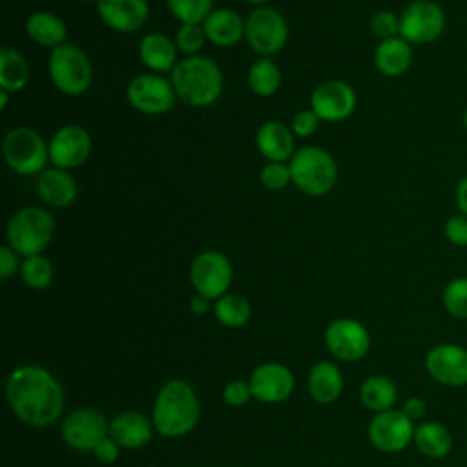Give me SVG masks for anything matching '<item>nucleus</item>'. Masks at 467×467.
I'll list each match as a JSON object with an SVG mask.
<instances>
[{"instance_id": "nucleus-28", "label": "nucleus", "mask_w": 467, "mask_h": 467, "mask_svg": "<svg viewBox=\"0 0 467 467\" xmlns=\"http://www.w3.org/2000/svg\"><path fill=\"white\" fill-rule=\"evenodd\" d=\"M29 62L15 47L4 46L0 49V89L7 93L22 91L29 82Z\"/></svg>"}, {"instance_id": "nucleus-30", "label": "nucleus", "mask_w": 467, "mask_h": 467, "mask_svg": "<svg viewBox=\"0 0 467 467\" xmlns=\"http://www.w3.org/2000/svg\"><path fill=\"white\" fill-rule=\"evenodd\" d=\"M414 443L427 458H443L452 447L451 432L438 421H423L414 431Z\"/></svg>"}, {"instance_id": "nucleus-17", "label": "nucleus", "mask_w": 467, "mask_h": 467, "mask_svg": "<svg viewBox=\"0 0 467 467\" xmlns=\"http://www.w3.org/2000/svg\"><path fill=\"white\" fill-rule=\"evenodd\" d=\"M425 368L441 385H467V348L456 343L436 345L425 356Z\"/></svg>"}, {"instance_id": "nucleus-5", "label": "nucleus", "mask_w": 467, "mask_h": 467, "mask_svg": "<svg viewBox=\"0 0 467 467\" xmlns=\"http://www.w3.org/2000/svg\"><path fill=\"white\" fill-rule=\"evenodd\" d=\"M292 184L308 197H323L337 182V162L325 148L303 146L288 161Z\"/></svg>"}, {"instance_id": "nucleus-29", "label": "nucleus", "mask_w": 467, "mask_h": 467, "mask_svg": "<svg viewBox=\"0 0 467 467\" xmlns=\"http://www.w3.org/2000/svg\"><path fill=\"white\" fill-rule=\"evenodd\" d=\"M246 84L257 97H272L281 88V69L270 57H257L246 71Z\"/></svg>"}, {"instance_id": "nucleus-14", "label": "nucleus", "mask_w": 467, "mask_h": 467, "mask_svg": "<svg viewBox=\"0 0 467 467\" xmlns=\"http://www.w3.org/2000/svg\"><path fill=\"white\" fill-rule=\"evenodd\" d=\"M49 162L62 170L82 166L91 155V135L80 124L60 126L47 140Z\"/></svg>"}, {"instance_id": "nucleus-12", "label": "nucleus", "mask_w": 467, "mask_h": 467, "mask_svg": "<svg viewBox=\"0 0 467 467\" xmlns=\"http://www.w3.org/2000/svg\"><path fill=\"white\" fill-rule=\"evenodd\" d=\"M358 106L354 88L339 78L319 82L310 93V109L321 122H341L348 119Z\"/></svg>"}, {"instance_id": "nucleus-23", "label": "nucleus", "mask_w": 467, "mask_h": 467, "mask_svg": "<svg viewBox=\"0 0 467 467\" xmlns=\"http://www.w3.org/2000/svg\"><path fill=\"white\" fill-rule=\"evenodd\" d=\"M202 27L206 40L217 47H232L244 38V18L228 7H215Z\"/></svg>"}, {"instance_id": "nucleus-27", "label": "nucleus", "mask_w": 467, "mask_h": 467, "mask_svg": "<svg viewBox=\"0 0 467 467\" xmlns=\"http://www.w3.org/2000/svg\"><path fill=\"white\" fill-rule=\"evenodd\" d=\"M343 390V374L332 361H319L310 368L308 392L317 403H332Z\"/></svg>"}, {"instance_id": "nucleus-19", "label": "nucleus", "mask_w": 467, "mask_h": 467, "mask_svg": "<svg viewBox=\"0 0 467 467\" xmlns=\"http://www.w3.org/2000/svg\"><path fill=\"white\" fill-rule=\"evenodd\" d=\"M97 15L117 33H135L150 16L148 0H97Z\"/></svg>"}, {"instance_id": "nucleus-24", "label": "nucleus", "mask_w": 467, "mask_h": 467, "mask_svg": "<svg viewBox=\"0 0 467 467\" xmlns=\"http://www.w3.org/2000/svg\"><path fill=\"white\" fill-rule=\"evenodd\" d=\"M153 423L137 410L119 412L109 421V436L124 449H140L144 447L153 434Z\"/></svg>"}, {"instance_id": "nucleus-40", "label": "nucleus", "mask_w": 467, "mask_h": 467, "mask_svg": "<svg viewBox=\"0 0 467 467\" xmlns=\"http://www.w3.org/2000/svg\"><path fill=\"white\" fill-rule=\"evenodd\" d=\"M321 124V119L308 108V109H301L297 111L294 117H292V122H290V130L296 137H312L317 128Z\"/></svg>"}, {"instance_id": "nucleus-2", "label": "nucleus", "mask_w": 467, "mask_h": 467, "mask_svg": "<svg viewBox=\"0 0 467 467\" xmlns=\"http://www.w3.org/2000/svg\"><path fill=\"white\" fill-rule=\"evenodd\" d=\"M199 418L201 403L190 383L168 379L159 389L151 410V423L159 434L181 438L197 427Z\"/></svg>"}, {"instance_id": "nucleus-34", "label": "nucleus", "mask_w": 467, "mask_h": 467, "mask_svg": "<svg viewBox=\"0 0 467 467\" xmlns=\"http://www.w3.org/2000/svg\"><path fill=\"white\" fill-rule=\"evenodd\" d=\"M215 0H166V7L181 24H202L215 9Z\"/></svg>"}, {"instance_id": "nucleus-43", "label": "nucleus", "mask_w": 467, "mask_h": 467, "mask_svg": "<svg viewBox=\"0 0 467 467\" xmlns=\"http://www.w3.org/2000/svg\"><path fill=\"white\" fill-rule=\"evenodd\" d=\"M119 443L108 434L106 438H102L95 447H93V454L99 462L102 463H113L119 458Z\"/></svg>"}, {"instance_id": "nucleus-9", "label": "nucleus", "mask_w": 467, "mask_h": 467, "mask_svg": "<svg viewBox=\"0 0 467 467\" xmlns=\"http://www.w3.org/2000/svg\"><path fill=\"white\" fill-rule=\"evenodd\" d=\"M445 11L434 0H414L400 13V36L410 46H425L445 31Z\"/></svg>"}, {"instance_id": "nucleus-32", "label": "nucleus", "mask_w": 467, "mask_h": 467, "mask_svg": "<svg viewBox=\"0 0 467 467\" xmlns=\"http://www.w3.org/2000/svg\"><path fill=\"white\" fill-rule=\"evenodd\" d=\"M215 319L228 328H239L248 323L252 316V306L246 297L239 294H224L219 299H215L213 306Z\"/></svg>"}, {"instance_id": "nucleus-20", "label": "nucleus", "mask_w": 467, "mask_h": 467, "mask_svg": "<svg viewBox=\"0 0 467 467\" xmlns=\"http://www.w3.org/2000/svg\"><path fill=\"white\" fill-rule=\"evenodd\" d=\"M35 192L46 206L67 208L77 201L78 186L69 170L51 166L36 175Z\"/></svg>"}, {"instance_id": "nucleus-49", "label": "nucleus", "mask_w": 467, "mask_h": 467, "mask_svg": "<svg viewBox=\"0 0 467 467\" xmlns=\"http://www.w3.org/2000/svg\"><path fill=\"white\" fill-rule=\"evenodd\" d=\"M462 119H463V128L467 130V108L463 109V117H462Z\"/></svg>"}, {"instance_id": "nucleus-7", "label": "nucleus", "mask_w": 467, "mask_h": 467, "mask_svg": "<svg viewBox=\"0 0 467 467\" xmlns=\"http://www.w3.org/2000/svg\"><path fill=\"white\" fill-rule=\"evenodd\" d=\"M2 157L15 173L31 177L47 168L49 148L36 130L15 126L2 139Z\"/></svg>"}, {"instance_id": "nucleus-1", "label": "nucleus", "mask_w": 467, "mask_h": 467, "mask_svg": "<svg viewBox=\"0 0 467 467\" xmlns=\"http://www.w3.org/2000/svg\"><path fill=\"white\" fill-rule=\"evenodd\" d=\"M5 398L13 414L29 427H49L64 410L62 385L40 365H20L11 370Z\"/></svg>"}, {"instance_id": "nucleus-47", "label": "nucleus", "mask_w": 467, "mask_h": 467, "mask_svg": "<svg viewBox=\"0 0 467 467\" xmlns=\"http://www.w3.org/2000/svg\"><path fill=\"white\" fill-rule=\"evenodd\" d=\"M9 95L11 93H7V91H4V89H0V109L4 111V109H7V102H9Z\"/></svg>"}, {"instance_id": "nucleus-10", "label": "nucleus", "mask_w": 467, "mask_h": 467, "mask_svg": "<svg viewBox=\"0 0 467 467\" xmlns=\"http://www.w3.org/2000/svg\"><path fill=\"white\" fill-rule=\"evenodd\" d=\"M175 99L177 93L171 80L159 73H140L133 77L126 86L128 104L142 115H164L173 109Z\"/></svg>"}, {"instance_id": "nucleus-26", "label": "nucleus", "mask_w": 467, "mask_h": 467, "mask_svg": "<svg viewBox=\"0 0 467 467\" xmlns=\"http://www.w3.org/2000/svg\"><path fill=\"white\" fill-rule=\"evenodd\" d=\"M24 29L29 40L49 49H55L66 44V38H67V27L64 20L51 11L31 13L24 24Z\"/></svg>"}, {"instance_id": "nucleus-15", "label": "nucleus", "mask_w": 467, "mask_h": 467, "mask_svg": "<svg viewBox=\"0 0 467 467\" xmlns=\"http://www.w3.org/2000/svg\"><path fill=\"white\" fill-rule=\"evenodd\" d=\"M325 345L337 359L358 361L370 348V334L358 319L337 317L325 330Z\"/></svg>"}, {"instance_id": "nucleus-31", "label": "nucleus", "mask_w": 467, "mask_h": 467, "mask_svg": "<svg viewBox=\"0 0 467 467\" xmlns=\"http://www.w3.org/2000/svg\"><path fill=\"white\" fill-rule=\"evenodd\" d=\"M398 398L396 385L387 376H368L359 387L361 403L372 412H383L394 407Z\"/></svg>"}, {"instance_id": "nucleus-41", "label": "nucleus", "mask_w": 467, "mask_h": 467, "mask_svg": "<svg viewBox=\"0 0 467 467\" xmlns=\"http://www.w3.org/2000/svg\"><path fill=\"white\" fill-rule=\"evenodd\" d=\"M250 398H254V394L250 389V381H246V379H232L223 389V400H224V403H228L232 407H241Z\"/></svg>"}, {"instance_id": "nucleus-45", "label": "nucleus", "mask_w": 467, "mask_h": 467, "mask_svg": "<svg viewBox=\"0 0 467 467\" xmlns=\"http://www.w3.org/2000/svg\"><path fill=\"white\" fill-rule=\"evenodd\" d=\"M454 201H456L458 210L467 215V175L462 177V181L458 182L456 192H454Z\"/></svg>"}, {"instance_id": "nucleus-42", "label": "nucleus", "mask_w": 467, "mask_h": 467, "mask_svg": "<svg viewBox=\"0 0 467 467\" xmlns=\"http://www.w3.org/2000/svg\"><path fill=\"white\" fill-rule=\"evenodd\" d=\"M18 257H20V255H18L11 246L4 244V246L0 248V279L7 281V279L13 277L16 272H20L22 261H18Z\"/></svg>"}, {"instance_id": "nucleus-44", "label": "nucleus", "mask_w": 467, "mask_h": 467, "mask_svg": "<svg viewBox=\"0 0 467 467\" xmlns=\"http://www.w3.org/2000/svg\"><path fill=\"white\" fill-rule=\"evenodd\" d=\"M425 409H427V405H425V401L421 400V398H418V396H412V398H409L405 403H403V412L412 420V421H416V420H420L423 414H425Z\"/></svg>"}, {"instance_id": "nucleus-39", "label": "nucleus", "mask_w": 467, "mask_h": 467, "mask_svg": "<svg viewBox=\"0 0 467 467\" xmlns=\"http://www.w3.org/2000/svg\"><path fill=\"white\" fill-rule=\"evenodd\" d=\"M443 234L451 244L465 248L467 246V215L462 212L451 215L445 221Z\"/></svg>"}, {"instance_id": "nucleus-35", "label": "nucleus", "mask_w": 467, "mask_h": 467, "mask_svg": "<svg viewBox=\"0 0 467 467\" xmlns=\"http://www.w3.org/2000/svg\"><path fill=\"white\" fill-rule=\"evenodd\" d=\"M443 308L456 319H467V277L451 279L441 292Z\"/></svg>"}, {"instance_id": "nucleus-22", "label": "nucleus", "mask_w": 467, "mask_h": 467, "mask_svg": "<svg viewBox=\"0 0 467 467\" xmlns=\"http://www.w3.org/2000/svg\"><path fill=\"white\" fill-rule=\"evenodd\" d=\"M140 62L151 71V73H166L175 67L177 60V46L175 40L161 31H150L139 40L137 47Z\"/></svg>"}, {"instance_id": "nucleus-48", "label": "nucleus", "mask_w": 467, "mask_h": 467, "mask_svg": "<svg viewBox=\"0 0 467 467\" xmlns=\"http://www.w3.org/2000/svg\"><path fill=\"white\" fill-rule=\"evenodd\" d=\"M243 2L252 4V5H266V2H268V0H243Z\"/></svg>"}, {"instance_id": "nucleus-16", "label": "nucleus", "mask_w": 467, "mask_h": 467, "mask_svg": "<svg viewBox=\"0 0 467 467\" xmlns=\"http://www.w3.org/2000/svg\"><path fill=\"white\" fill-rule=\"evenodd\" d=\"M60 432L71 449L93 451V447L109 434V421L97 409L80 407L62 421Z\"/></svg>"}, {"instance_id": "nucleus-46", "label": "nucleus", "mask_w": 467, "mask_h": 467, "mask_svg": "<svg viewBox=\"0 0 467 467\" xmlns=\"http://www.w3.org/2000/svg\"><path fill=\"white\" fill-rule=\"evenodd\" d=\"M190 310L195 314V316H202L210 310V299H206L204 296H193L192 301H190Z\"/></svg>"}, {"instance_id": "nucleus-3", "label": "nucleus", "mask_w": 467, "mask_h": 467, "mask_svg": "<svg viewBox=\"0 0 467 467\" xmlns=\"http://www.w3.org/2000/svg\"><path fill=\"white\" fill-rule=\"evenodd\" d=\"M171 84L177 99L192 108H208L223 93L224 77L219 64L206 57H184L171 69Z\"/></svg>"}, {"instance_id": "nucleus-38", "label": "nucleus", "mask_w": 467, "mask_h": 467, "mask_svg": "<svg viewBox=\"0 0 467 467\" xmlns=\"http://www.w3.org/2000/svg\"><path fill=\"white\" fill-rule=\"evenodd\" d=\"M370 31L378 40L400 36V15L389 9H381L370 18Z\"/></svg>"}, {"instance_id": "nucleus-13", "label": "nucleus", "mask_w": 467, "mask_h": 467, "mask_svg": "<svg viewBox=\"0 0 467 467\" xmlns=\"http://www.w3.org/2000/svg\"><path fill=\"white\" fill-rule=\"evenodd\" d=\"M414 421L403 410H383L368 423V440L370 443L387 454L403 451L410 441H414Z\"/></svg>"}, {"instance_id": "nucleus-6", "label": "nucleus", "mask_w": 467, "mask_h": 467, "mask_svg": "<svg viewBox=\"0 0 467 467\" xmlns=\"http://www.w3.org/2000/svg\"><path fill=\"white\" fill-rule=\"evenodd\" d=\"M47 75L60 93L78 97L86 93L93 82V66L82 47L66 42L49 51Z\"/></svg>"}, {"instance_id": "nucleus-36", "label": "nucleus", "mask_w": 467, "mask_h": 467, "mask_svg": "<svg viewBox=\"0 0 467 467\" xmlns=\"http://www.w3.org/2000/svg\"><path fill=\"white\" fill-rule=\"evenodd\" d=\"M173 40L179 53H182L184 57H195L201 55L204 47L206 33L202 24H181Z\"/></svg>"}, {"instance_id": "nucleus-4", "label": "nucleus", "mask_w": 467, "mask_h": 467, "mask_svg": "<svg viewBox=\"0 0 467 467\" xmlns=\"http://www.w3.org/2000/svg\"><path fill=\"white\" fill-rule=\"evenodd\" d=\"M55 235V217L44 206H24L16 210L7 226L5 241L20 257L44 254Z\"/></svg>"}, {"instance_id": "nucleus-33", "label": "nucleus", "mask_w": 467, "mask_h": 467, "mask_svg": "<svg viewBox=\"0 0 467 467\" xmlns=\"http://www.w3.org/2000/svg\"><path fill=\"white\" fill-rule=\"evenodd\" d=\"M20 279L27 288L33 290H44L47 288L55 279V266L49 257L44 254L24 257L20 265Z\"/></svg>"}, {"instance_id": "nucleus-37", "label": "nucleus", "mask_w": 467, "mask_h": 467, "mask_svg": "<svg viewBox=\"0 0 467 467\" xmlns=\"http://www.w3.org/2000/svg\"><path fill=\"white\" fill-rule=\"evenodd\" d=\"M261 184L270 192L285 190L292 182V173L286 162H266L259 173Z\"/></svg>"}, {"instance_id": "nucleus-25", "label": "nucleus", "mask_w": 467, "mask_h": 467, "mask_svg": "<svg viewBox=\"0 0 467 467\" xmlns=\"http://www.w3.org/2000/svg\"><path fill=\"white\" fill-rule=\"evenodd\" d=\"M412 64V46L401 38L379 40L374 49V66L383 77H401Z\"/></svg>"}, {"instance_id": "nucleus-8", "label": "nucleus", "mask_w": 467, "mask_h": 467, "mask_svg": "<svg viewBox=\"0 0 467 467\" xmlns=\"http://www.w3.org/2000/svg\"><path fill=\"white\" fill-rule=\"evenodd\" d=\"M244 40L257 57L272 58L288 40V24L275 7L257 5L244 18Z\"/></svg>"}, {"instance_id": "nucleus-50", "label": "nucleus", "mask_w": 467, "mask_h": 467, "mask_svg": "<svg viewBox=\"0 0 467 467\" xmlns=\"http://www.w3.org/2000/svg\"><path fill=\"white\" fill-rule=\"evenodd\" d=\"M77 2H84V4H88V2H97V0H77Z\"/></svg>"}, {"instance_id": "nucleus-18", "label": "nucleus", "mask_w": 467, "mask_h": 467, "mask_svg": "<svg viewBox=\"0 0 467 467\" xmlns=\"http://www.w3.org/2000/svg\"><path fill=\"white\" fill-rule=\"evenodd\" d=\"M250 389L263 403L285 401L294 390V374L281 363H263L250 374Z\"/></svg>"}, {"instance_id": "nucleus-11", "label": "nucleus", "mask_w": 467, "mask_h": 467, "mask_svg": "<svg viewBox=\"0 0 467 467\" xmlns=\"http://www.w3.org/2000/svg\"><path fill=\"white\" fill-rule=\"evenodd\" d=\"M232 279L234 266L219 250H202L190 263V283L199 296L210 301L228 294Z\"/></svg>"}, {"instance_id": "nucleus-21", "label": "nucleus", "mask_w": 467, "mask_h": 467, "mask_svg": "<svg viewBox=\"0 0 467 467\" xmlns=\"http://www.w3.org/2000/svg\"><path fill=\"white\" fill-rule=\"evenodd\" d=\"M294 137L285 122L266 120L255 131V148L266 162H286L296 153Z\"/></svg>"}]
</instances>
